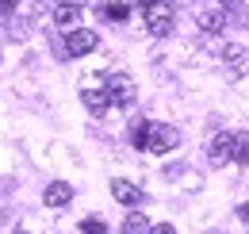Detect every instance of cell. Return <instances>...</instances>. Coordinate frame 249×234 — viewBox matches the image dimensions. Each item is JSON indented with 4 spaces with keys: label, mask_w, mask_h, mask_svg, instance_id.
Here are the masks:
<instances>
[{
    "label": "cell",
    "mask_w": 249,
    "mask_h": 234,
    "mask_svg": "<svg viewBox=\"0 0 249 234\" xmlns=\"http://www.w3.org/2000/svg\"><path fill=\"white\" fill-rule=\"evenodd\" d=\"M104 88H107L111 108H130V104H134V77H130V73H111V77L104 81Z\"/></svg>",
    "instance_id": "1"
},
{
    "label": "cell",
    "mask_w": 249,
    "mask_h": 234,
    "mask_svg": "<svg viewBox=\"0 0 249 234\" xmlns=\"http://www.w3.org/2000/svg\"><path fill=\"white\" fill-rule=\"evenodd\" d=\"M142 20H146L150 35L165 39V35L173 31V8H169L165 0H157V4H150V8H142Z\"/></svg>",
    "instance_id": "2"
},
{
    "label": "cell",
    "mask_w": 249,
    "mask_h": 234,
    "mask_svg": "<svg viewBox=\"0 0 249 234\" xmlns=\"http://www.w3.org/2000/svg\"><path fill=\"white\" fill-rule=\"evenodd\" d=\"M96 42H100V35L92 27H77V31L65 35V54L69 58H85L89 50H96Z\"/></svg>",
    "instance_id": "3"
},
{
    "label": "cell",
    "mask_w": 249,
    "mask_h": 234,
    "mask_svg": "<svg viewBox=\"0 0 249 234\" xmlns=\"http://www.w3.org/2000/svg\"><path fill=\"white\" fill-rule=\"evenodd\" d=\"M180 146V131L173 123H154V135H150V154H169V150Z\"/></svg>",
    "instance_id": "4"
},
{
    "label": "cell",
    "mask_w": 249,
    "mask_h": 234,
    "mask_svg": "<svg viewBox=\"0 0 249 234\" xmlns=\"http://www.w3.org/2000/svg\"><path fill=\"white\" fill-rule=\"evenodd\" d=\"M207 161H211L215 169H222L226 161H234V135H230V131H222V135L211 138V146H207Z\"/></svg>",
    "instance_id": "5"
},
{
    "label": "cell",
    "mask_w": 249,
    "mask_h": 234,
    "mask_svg": "<svg viewBox=\"0 0 249 234\" xmlns=\"http://www.w3.org/2000/svg\"><path fill=\"white\" fill-rule=\"evenodd\" d=\"M222 65H226V73H230V77H238V73L249 65V50H246V46H238V42L222 46Z\"/></svg>",
    "instance_id": "6"
},
{
    "label": "cell",
    "mask_w": 249,
    "mask_h": 234,
    "mask_svg": "<svg viewBox=\"0 0 249 234\" xmlns=\"http://www.w3.org/2000/svg\"><path fill=\"white\" fill-rule=\"evenodd\" d=\"M69 200H73V184L69 180H50L46 192H42V204L46 207H65Z\"/></svg>",
    "instance_id": "7"
},
{
    "label": "cell",
    "mask_w": 249,
    "mask_h": 234,
    "mask_svg": "<svg viewBox=\"0 0 249 234\" xmlns=\"http://www.w3.org/2000/svg\"><path fill=\"white\" fill-rule=\"evenodd\" d=\"M81 100H85V108H89L92 116H104V112L111 108V100H107V88H96V85L81 88Z\"/></svg>",
    "instance_id": "8"
},
{
    "label": "cell",
    "mask_w": 249,
    "mask_h": 234,
    "mask_svg": "<svg viewBox=\"0 0 249 234\" xmlns=\"http://www.w3.org/2000/svg\"><path fill=\"white\" fill-rule=\"evenodd\" d=\"M218 8H222V16H226V27L234 23V27H249V8L242 0H218Z\"/></svg>",
    "instance_id": "9"
},
{
    "label": "cell",
    "mask_w": 249,
    "mask_h": 234,
    "mask_svg": "<svg viewBox=\"0 0 249 234\" xmlns=\"http://www.w3.org/2000/svg\"><path fill=\"white\" fill-rule=\"evenodd\" d=\"M111 196H115L119 204H126V207L142 204V188H138V184H130V180H111Z\"/></svg>",
    "instance_id": "10"
},
{
    "label": "cell",
    "mask_w": 249,
    "mask_h": 234,
    "mask_svg": "<svg viewBox=\"0 0 249 234\" xmlns=\"http://www.w3.org/2000/svg\"><path fill=\"white\" fill-rule=\"evenodd\" d=\"M196 23H199V31H203V35H218V31L226 27V16H222V12H215V8H199Z\"/></svg>",
    "instance_id": "11"
},
{
    "label": "cell",
    "mask_w": 249,
    "mask_h": 234,
    "mask_svg": "<svg viewBox=\"0 0 249 234\" xmlns=\"http://www.w3.org/2000/svg\"><path fill=\"white\" fill-rule=\"evenodd\" d=\"M77 20H81V8H73V4H58L54 8V23L69 35V31H77Z\"/></svg>",
    "instance_id": "12"
},
{
    "label": "cell",
    "mask_w": 249,
    "mask_h": 234,
    "mask_svg": "<svg viewBox=\"0 0 249 234\" xmlns=\"http://www.w3.org/2000/svg\"><path fill=\"white\" fill-rule=\"evenodd\" d=\"M150 135H154V123H150V119H138V123L130 127V142H134V150H150Z\"/></svg>",
    "instance_id": "13"
},
{
    "label": "cell",
    "mask_w": 249,
    "mask_h": 234,
    "mask_svg": "<svg viewBox=\"0 0 249 234\" xmlns=\"http://www.w3.org/2000/svg\"><path fill=\"white\" fill-rule=\"evenodd\" d=\"M123 234H154V227H150V219L142 211H130L126 223H123Z\"/></svg>",
    "instance_id": "14"
},
{
    "label": "cell",
    "mask_w": 249,
    "mask_h": 234,
    "mask_svg": "<svg viewBox=\"0 0 249 234\" xmlns=\"http://www.w3.org/2000/svg\"><path fill=\"white\" fill-rule=\"evenodd\" d=\"M234 161H238V165H249V135L246 131L234 135Z\"/></svg>",
    "instance_id": "15"
},
{
    "label": "cell",
    "mask_w": 249,
    "mask_h": 234,
    "mask_svg": "<svg viewBox=\"0 0 249 234\" xmlns=\"http://www.w3.org/2000/svg\"><path fill=\"white\" fill-rule=\"evenodd\" d=\"M126 16H130L126 4H104V8H100V20H119V23H123Z\"/></svg>",
    "instance_id": "16"
},
{
    "label": "cell",
    "mask_w": 249,
    "mask_h": 234,
    "mask_svg": "<svg viewBox=\"0 0 249 234\" xmlns=\"http://www.w3.org/2000/svg\"><path fill=\"white\" fill-rule=\"evenodd\" d=\"M81 234H107V227H104L100 219H85V223H81Z\"/></svg>",
    "instance_id": "17"
},
{
    "label": "cell",
    "mask_w": 249,
    "mask_h": 234,
    "mask_svg": "<svg viewBox=\"0 0 249 234\" xmlns=\"http://www.w3.org/2000/svg\"><path fill=\"white\" fill-rule=\"evenodd\" d=\"M16 12V0H0V16H12Z\"/></svg>",
    "instance_id": "18"
},
{
    "label": "cell",
    "mask_w": 249,
    "mask_h": 234,
    "mask_svg": "<svg viewBox=\"0 0 249 234\" xmlns=\"http://www.w3.org/2000/svg\"><path fill=\"white\" fill-rule=\"evenodd\" d=\"M238 219H242V223H249V204H242V207H238Z\"/></svg>",
    "instance_id": "19"
},
{
    "label": "cell",
    "mask_w": 249,
    "mask_h": 234,
    "mask_svg": "<svg viewBox=\"0 0 249 234\" xmlns=\"http://www.w3.org/2000/svg\"><path fill=\"white\" fill-rule=\"evenodd\" d=\"M154 234H177V231H173L169 223H161V227H154Z\"/></svg>",
    "instance_id": "20"
},
{
    "label": "cell",
    "mask_w": 249,
    "mask_h": 234,
    "mask_svg": "<svg viewBox=\"0 0 249 234\" xmlns=\"http://www.w3.org/2000/svg\"><path fill=\"white\" fill-rule=\"evenodd\" d=\"M58 4H73V8H85L89 0H58Z\"/></svg>",
    "instance_id": "21"
},
{
    "label": "cell",
    "mask_w": 249,
    "mask_h": 234,
    "mask_svg": "<svg viewBox=\"0 0 249 234\" xmlns=\"http://www.w3.org/2000/svg\"><path fill=\"white\" fill-rule=\"evenodd\" d=\"M138 4H142V8H150V4H157V0H138Z\"/></svg>",
    "instance_id": "22"
},
{
    "label": "cell",
    "mask_w": 249,
    "mask_h": 234,
    "mask_svg": "<svg viewBox=\"0 0 249 234\" xmlns=\"http://www.w3.org/2000/svg\"><path fill=\"white\" fill-rule=\"evenodd\" d=\"M16 234H27V231H16Z\"/></svg>",
    "instance_id": "23"
}]
</instances>
